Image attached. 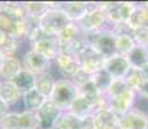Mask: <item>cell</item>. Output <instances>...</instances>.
I'll return each mask as SVG.
<instances>
[{
  "label": "cell",
  "instance_id": "11",
  "mask_svg": "<svg viewBox=\"0 0 148 129\" xmlns=\"http://www.w3.org/2000/svg\"><path fill=\"white\" fill-rule=\"evenodd\" d=\"M31 49L38 52L50 62H54L61 53V45L56 36H45L39 41L31 44Z\"/></svg>",
  "mask_w": 148,
  "mask_h": 129
},
{
  "label": "cell",
  "instance_id": "1",
  "mask_svg": "<svg viewBox=\"0 0 148 129\" xmlns=\"http://www.w3.org/2000/svg\"><path fill=\"white\" fill-rule=\"evenodd\" d=\"M79 94H80L79 87H76L72 80L59 77L57 79L49 99L56 103L62 111H68L73 101L79 97Z\"/></svg>",
  "mask_w": 148,
  "mask_h": 129
},
{
  "label": "cell",
  "instance_id": "20",
  "mask_svg": "<svg viewBox=\"0 0 148 129\" xmlns=\"http://www.w3.org/2000/svg\"><path fill=\"white\" fill-rule=\"evenodd\" d=\"M130 65L133 68H143L144 66L148 65V47L142 44H136L135 48L127 54Z\"/></svg>",
  "mask_w": 148,
  "mask_h": 129
},
{
  "label": "cell",
  "instance_id": "16",
  "mask_svg": "<svg viewBox=\"0 0 148 129\" xmlns=\"http://www.w3.org/2000/svg\"><path fill=\"white\" fill-rule=\"evenodd\" d=\"M23 68L22 62L17 57L4 58V61L0 65V77L3 81H12V80L21 72Z\"/></svg>",
  "mask_w": 148,
  "mask_h": 129
},
{
  "label": "cell",
  "instance_id": "37",
  "mask_svg": "<svg viewBox=\"0 0 148 129\" xmlns=\"http://www.w3.org/2000/svg\"><path fill=\"white\" fill-rule=\"evenodd\" d=\"M5 38H7V35H5L3 31H0V45L4 43V40H5Z\"/></svg>",
  "mask_w": 148,
  "mask_h": 129
},
{
  "label": "cell",
  "instance_id": "13",
  "mask_svg": "<svg viewBox=\"0 0 148 129\" xmlns=\"http://www.w3.org/2000/svg\"><path fill=\"white\" fill-rule=\"evenodd\" d=\"M120 129H148V115L134 107L132 111L119 117Z\"/></svg>",
  "mask_w": 148,
  "mask_h": 129
},
{
  "label": "cell",
  "instance_id": "5",
  "mask_svg": "<svg viewBox=\"0 0 148 129\" xmlns=\"http://www.w3.org/2000/svg\"><path fill=\"white\" fill-rule=\"evenodd\" d=\"M0 129H39L36 112L31 111H9L0 117Z\"/></svg>",
  "mask_w": 148,
  "mask_h": 129
},
{
  "label": "cell",
  "instance_id": "6",
  "mask_svg": "<svg viewBox=\"0 0 148 129\" xmlns=\"http://www.w3.org/2000/svg\"><path fill=\"white\" fill-rule=\"evenodd\" d=\"M21 62H22V66H23L25 70L32 72L35 76H40L42 74L52 72L53 62H50L49 59L42 57L38 52L32 50L31 48L23 53Z\"/></svg>",
  "mask_w": 148,
  "mask_h": 129
},
{
  "label": "cell",
  "instance_id": "25",
  "mask_svg": "<svg viewBox=\"0 0 148 129\" xmlns=\"http://www.w3.org/2000/svg\"><path fill=\"white\" fill-rule=\"evenodd\" d=\"M79 92H80V96L84 97L93 107L94 108L98 107L99 101H101V92L97 89L93 80H90L89 83H86V84L82 85L81 88H79Z\"/></svg>",
  "mask_w": 148,
  "mask_h": 129
},
{
  "label": "cell",
  "instance_id": "38",
  "mask_svg": "<svg viewBox=\"0 0 148 129\" xmlns=\"http://www.w3.org/2000/svg\"><path fill=\"white\" fill-rule=\"evenodd\" d=\"M4 61V56H3V53L0 52V65H1V62Z\"/></svg>",
  "mask_w": 148,
  "mask_h": 129
},
{
  "label": "cell",
  "instance_id": "23",
  "mask_svg": "<svg viewBox=\"0 0 148 129\" xmlns=\"http://www.w3.org/2000/svg\"><path fill=\"white\" fill-rule=\"evenodd\" d=\"M26 18L30 19H39L40 17L49 9V3L44 1H26L22 3Z\"/></svg>",
  "mask_w": 148,
  "mask_h": 129
},
{
  "label": "cell",
  "instance_id": "7",
  "mask_svg": "<svg viewBox=\"0 0 148 129\" xmlns=\"http://www.w3.org/2000/svg\"><path fill=\"white\" fill-rule=\"evenodd\" d=\"M107 17L106 14L102 12L98 8V5L94 4V7L90 9V12L81 19V21L76 22L80 28L82 35H90V34H95L98 31L103 30L104 25L107 23Z\"/></svg>",
  "mask_w": 148,
  "mask_h": 129
},
{
  "label": "cell",
  "instance_id": "34",
  "mask_svg": "<svg viewBox=\"0 0 148 129\" xmlns=\"http://www.w3.org/2000/svg\"><path fill=\"white\" fill-rule=\"evenodd\" d=\"M80 129H95V124H94L93 115L86 116V117H84V119H81Z\"/></svg>",
  "mask_w": 148,
  "mask_h": 129
},
{
  "label": "cell",
  "instance_id": "9",
  "mask_svg": "<svg viewBox=\"0 0 148 129\" xmlns=\"http://www.w3.org/2000/svg\"><path fill=\"white\" fill-rule=\"evenodd\" d=\"M103 68L113 79H125L133 67L126 56L115 54V56L104 59Z\"/></svg>",
  "mask_w": 148,
  "mask_h": 129
},
{
  "label": "cell",
  "instance_id": "3",
  "mask_svg": "<svg viewBox=\"0 0 148 129\" xmlns=\"http://www.w3.org/2000/svg\"><path fill=\"white\" fill-rule=\"evenodd\" d=\"M86 41L99 56L104 59L115 56L116 53V35L111 28H103L95 34L85 35Z\"/></svg>",
  "mask_w": 148,
  "mask_h": 129
},
{
  "label": "cell",
  "instance_id": "17",
  "mask_svg": "<svg viewBox=\"0 0 148 129\" xmlns=\"http://www.w3.org/2000/svg\"><path fill=\"white\" fill-rule=\"evenodd\" d=\"M0 98L12 107L17 103L22 102V94L12 81L0 80Z\"/></svg>",
  "mask_w": 148,
  "mask_h": 129
},
{
  "label": "cell",
  "instance_id": "30",
  "mask_svg": "<svg viewBox=\"0 0 148 129\" xmlns=\"http://www.w3.org/2000/svg\"><path fill=\"white\" fill-rule=\"evenodd\" d=\"M144 80L146 79H144L143 74H142V71L139 70V68H132L130 72L126 75V77H125V81L127 83L129 88L132 90H134V92L138 89L139 85H140Z\"/></svg>",
  "mask_w": 148,
  "mask_h": 129
},
{
  "label": "cell",
  "instance_id": "22",
  "mask_svg": "<svg viewBox=\"0 0 148 129\" xmlns=\"http://www.w3.org/2000/svg\"><path fill=\"white\" fill-rule=\"evenodd\" d=\"M57 77L54 76L53 72H47L42 74L40 76H36V89H38L42 96H45L47 98H50L52 96V92L54 89V85H56Z\"/></svg>",
  "mask_w": 148,
  "mask_h": 129
},
{
  "label": "cell",
  "instance_id": "14",
  "mask_svg": "<svg viewBox=\"0 0 148 129\" xmlns=\"http://www.w3.org/2000/svg\"><path fill=\"white\" fill-rule=\"evenodd\" d=\"M94 7L92 3L85 1H67L61 3V9H63L68 18L72 22H79L90 12V9Z\"/></svg>",
  "mask_w": 148,
  "mask_h": 129
},
{
  "label": "cell",
  "instance_id": "4",
  "mask_svg": "<svg viewBox=\"0 0 148 129\" xmlns=\"http://www.w3.org/2000/svg\"><path fill=\"white\" fill-rule=\"evenodd\" d=\"M98 8L107 17V21L112 25L127 22L138 5L135 3L127 1H110V3H97Z\"/></svg>",
  "mask_w": 148,
  "mask_h": 129
},
{
  "label": "cell",
  "instance_id": "10",
  "mask_svg": "<svg viewBox=\"0 0 148 129\" xmlns=\"http://www.w3.org/2000/svg\"><path fill=\"white\" fill-rule=\"evenodd\" d=\"M136 103V93L134 90L129 89L125 93L120 94V96L115 97V98H110L108 102V108L115 114L116 116H122L132 111L135 107Z\"/></svg>",
  "mask_w": 148,
  "mask_h": 129
},
{
  "label": "cell",
  "instance_id": "2",
  "mask_svg": "<svg viewBox=\"0 0 148 129\" xmlns=\"http://www.w3.org/2000/svg\"><path fill=\"white\" fill-rule=\"evenodd\" d=\"M71 19L68 18L63 9L59 8H49L42 16L39 18V26L45 35L56 36L63 30L66 26L71 23Z\"/></svg>",
  "mask_w": 148,
  "mask_h": 129
},
{
  "label": "cell",
  "instance_id": "27",
  "mask_svg": "<svg viewBox=\"0 0 148 129\" xmlns=\"http://www.w3.org/2000/svg\"><path fill=\"white\" fill-rule=\"evenodd\" d=\"M92 80L95 84L97 89L101 92V94H104L110 89L111 84H112V81H113V77L111 76L104 68H102V70H99L98 72H95L94 75L92 76Z\"/></svg>",
  "mask_w": 148,
  "mask_h": 129
},
{
  "label": "cell",
  "instance_id": "35",
  "mask_svg": "<svg viewBox=\"0 0 148 129\" xmlns=\"http://www.w3.org/2000/svg\"><path fill=\"white\" fill-rule=\"evenodd\" d=\"M9 111H10V106L8 105V103H5L1 98H0V117H3L4 115H7Z\"/></svg>",
  "mask_w": 148,
  "mask_h": 129
},
{
  "label": "cell",
  "instance_id": "8",
  "mask_svg": "<svg viewBox=\"0 0 148 129\" xmlns=\"http://www.w3.org/2000/svg\"><path fill=\"white\" fill-rule=\"evenodd\" d=\"M62 112L63 111L53 101L47 99L44 105L36 111L39 119V129H54Z\"/></svg>",
  "mask_w": 148,
  "mask_h": 129
},
{
  "label": "cell",
  "instance_id": "28",
  "mask_svg": "<svg viewBox=\"0 0 148 129\" xmlns=\"http://www.w3.org/2000/svg\"><path fill=\"white\" fill-rule=\"evenodd\" d=\"M79 36H81V31L79 28V26L76 22H71L68 26L63 28L61 32L57 35L59 44H66V43L73 41L75 39H77Z\"/></svg>",
  "mask_w": 148,
  "mask_h": 129
},
{
  "label": "cell",
  "instance_id": "36",
  "mask_svg": "<svg viewBox=\"0 0 148 129\" xmlns=\"http://www.w3.org/2000/svg\"><path fill=\"white\" fill-rule=\"evenodd\" d=\"M140 71H142V74H143L144 79L148 80V65H147V66H144L143 68H140Z\"/></svg>",
  "mask_w": 148,
  "mask_h": 129
},
{
  "label": "cell",
  "instance_id": "12",
  "mask_svg": "<svg viewBox=\"0 0 148 129\" xmlns=\"http://www.w3.org/2000/svg\"><path fill=\"white\" fill-rule=\"evenodd\" d=\"M53 65L57 66V70L63 79H71L81 68V63L77 57L64 53H59Z\"/></svg>",
  "mask_w": 148,
  "mask_h": 129
},
{
  "label": "cell",
  "instance_id": "31",
  "mask_svg": "<svg viewBox=\"0 0 148 129\" xmlns=\"http://www.w3.org/2000/svg\"><path fill=\"white\" fill-rule=\"evenodd\" d=\"M129 89L130 88H129V85H127V83L125 81V79H113L110 89L104 94H107L110 98H115V97L125 93V92H127Z\"/></svg>",
  "mask_w": 148,
  "mask_h": 129
},
{
  "label": "cell",
  "instance_id": "15",
  "mask_svg": "<svg viewBox=\"0 0 148 129\" xmlns=\"http://www.w3.org/2000/svg\"><path fill=\"white\" fill-rule=\"evenodd\" d=\"M95 129H120L119 116H116L108 107L97 108L93 112Z\"/></svg>",
  "mask_w": 148,
  "mask_h": 129
},
{
  "label": "cell",
  "instance_id": "26",
  "mask_svg": "<svg viewBox=\"0 0 148 129\" xmlns=\"http://www.w3.org/2000/svg\"><path fill=\"white\" fill-rule=\"evenodd\" d=\"M80 125L81 119L71 114L70 111H63L54 129H80Z\"/></svg>",
  "mask_w": 148,
  "mask_h": 129
},
{
  "label": "cell",
  "instance_id": "21",
  "mask_svg": "<svg viewBox=\"0 0 148 129\" xmlns=\"http://www.w3.org/2000/svg\"><path fill=\"white\" fill-rule=\"evenodd\" d=\"M68 111H70L71 114H73L75 116H77L79 119H84V117H86V116L93 115L95 108L93 107L84 97L79 94V97L73 101V103L71 105V107Z\"/></svg>",
  "mask_w": 148,
  "mask_h": 129
},
{
  "label": "cell",
  "instance_id": "32",
  "mask_svg": "<svg viewBox=\"0 0 148 129\" xmlns=\"http://www.w3.org/2000/svg\"><path fill=\"white\" fill-rule=\"evenodd\" d=\"M71 80L75 83L76 87L81 88L82 85H85L86 83H89L90 80H92V75H90L89 72H86L84 68H80V70H79L75 75L71 77Z\"/></svg>",
  "mask_w": 148,
  "mask_h": 129
},
{
  "label": "cell",
  "instance_id": "19",
  "mask_svg": "<svg viewBox=\"0 0 148 129\" xmlns=\"http://www.w3.org/2000/svg\"><path fill=\"white\" fill-rule=\"evenodd\" d=\"M12 83L23 96L25 93H27V92H30L31 89H34L36 87V76L30 71L22 68L21 72L12 80Z\"/></svg>",
  "mask_w": 148,
  "mask_h": 129
},
{
  "label": "cell",
  "instance_id": "18",
  "mask_svg": "<svg viewBox=\"0 0 148 129\" xmlns=\"http://www.w3.org/2000/svg\"><path fill=\"white\" fill-rule=\"evenodd\" d=\"M47 99L49 98L42 96L36 88H34V89H31L30 92H27V93H25L22 96V103H23L25 110L31 111V112H36L44 105Z\"/></svg>",
  "mask_w": 148,
  "mask_h": 129
},
{
  "label": "cell",
  "instance_id": "39",
  "mask_svg": "<svg viewBox=\"0 0 148 129\" xmlns=\"http://www.w3.org/2000/svg\"><path fill=\"white\" fill-rule=\"evenodd\" d=\"M3 7H4V3H0V10L3 9Z\"/></svg>",
  "mask_w": 148,
  "mask_h": 129
},
{
  "label": "cell",
  "instance_id": "33",
  "mask_svg": "<svg viewBox=\"0 0 148 129\" xmlns=\"http://www.w3.org/2000/svg\"><path fill=\"white\" fill-rule=\"evenodd\" d=\"M136 93V98L138 99H142L144 102H148V80H144L139 88L135 90Z\"/></svg>",
  "mask_w": 148,
  "mask_h": 129
},
{
  "label": "cell",
  "instance_id": "29",
  "mask_svg": "<svg viewBox=\"0 0 148 129\" xmlns=\"http://www.w3.org/2000/svg\"><path fill=\"white\" fill-rule=\"evenodd\" d=\"M19 41H21V40L7 35L4 43L0 45V52L3 53L4 58L16 57V53H17V50H18V48H19Z\"/></svg>",
  "mask_w": 148,
  "mask_h": 129
},
{
  "label": "cell",
  "instance_id": "24",
  "mask_svg": "<svg viewBox=\"0 0 148 129\" xmlns=\"http://www.w3.org/2000/svg\"><path fill=\"white\" fill-rule=\"evenodd\" d=\"M136 41L134 36L130 34L116 35V53L120 56H127L135 48Z\"/></svg>",
  "mask_w": 148,
  "mask_h": 129
}]
</instances>
